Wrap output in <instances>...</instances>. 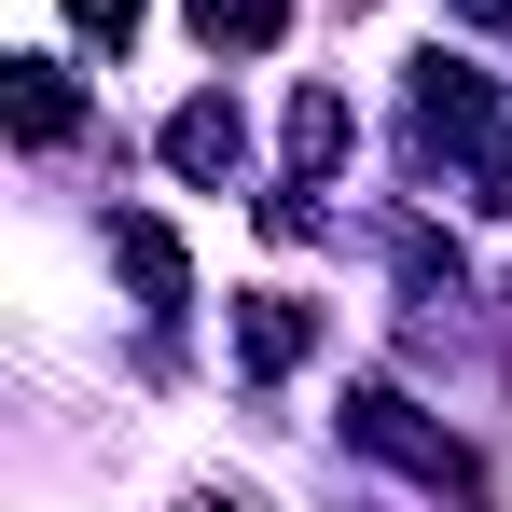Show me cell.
I'll use <instances>...</instances> for the list:
<instances>
[{"instance_id": "30bf717a", "label": "cell", "mask_w": 512, "mask_h": 512, "mask_svg": "<svg viewBox=\"0 0 512 512\" xmlns=\"http://www.w3.org/2000/svg\"><path fill=\"white\" fill-rule=\"evenodd\" d=\"M457 14H471V28H512V0H457Z\"/></svg>"}, {"instance_id": "277c9868", "label": "cell", "mask_w": 512, "mask_h": 512, "mask_svg": "<svg viewBox=\"0 0 512 512\" xmlns=\"http://www.w3.org/2000/svg\"><path fill=\"white\" fill-rule=\"evenodd\" d=\"M0 97H14V139H28V153H56V139L84 125V84H70L56 56H14V70H0Z\"/></svg>"}, {"instance_id": "7a4b0ae2", "label": "cell", "mask_w": 512, "mask_h": 512, "mask_svg": "<svg viewBox=\"0 0 512 512\" xmlns=\"http://www.w3.org/2000/svg\"><path fill=\"white\" fill-rule=\"evenodd\" d=\"M167 167L194 180V194H222V180L250 167V125H236V97H194V111H167Z\"/></svg>"}, {"instance_id": "ba28073f", "label": "cell", "mask_w": 512, "mask_h": 512, "mask_svg": "<svg viewBox=\"0 0 512 512\" xmlns=\"http://www.w3.org/2000/svg\"><path fill=\"white\" fill-rule=\"evenodd\" d=\"M139 14H153V0H70V28H84V42H111V56L139 42Z\"/></svg>"}, {"instance_id": "5b68a950", "label": "cell", "mask_w": 512, "mask_h": 512, "mask_svg": "<svg viewBox=\"0 0 512 512\" xmlns=\"http://www.w3.org/2000/svg\"><path fill=\"white\" fill-rule=\"evenodd\" d=\"M319 346V305H291V291H250L236 305V374H291Z\"/></svg>"}, {"instance_id": "52a82bcc", "label": "cell", "mask_w": 512, "mask_h": 512, "mask_svg": "<svg viewBox=\"0 0 512 512\" xmlns=\"http://www.w3.org/2000/svg\"><path fill=\"white\" fill-rule=\"evenodd\" d=\"M346 139H360V125H346V97H333V84H305V97H291V167H305V180L346 167Z\"/></svg>"}, {"instance_id": "3957f363", "label": "cell", "mask_w": 512, "mask_h": 512, "mask_svg": "<svg viewBox=\"0 0 512 512\" xmlns=\"http://www.w3.org/2000/svg\"><path fill=\"white\" fill-rule=\"evenodd\" d=\"M111 263H125V291H139L153 319H180V305H194V263H180V236L153 222V208H125V222H111Z\"/></svg>"}, {"instance_id": "9c48e42d", "label": "cell", "mask_w": 512, "mask_h": 512, "mask_svg": "<svg viewBox=\"0 0 512 512\" xmlns=\"http://www.w3.org/2000/svg\"><path fill=\"white\" fill-rule=\"evenodd\" d=\"M485 208H512V139H499V167H485Z\"/></svg>"}, {"instance_id": "8992f818", "label": "cell", "mask_w": 512, "mask_h": 512, "mask_svg": "<svg viewBox=\"0 0 512 512\" xmlns=\"http://www.w3.org/2000/svg\"><path fill=\"white\" fill-rule=\"evenodd\" d=\"M180 14H194V42H208V56H263V42L291 28V0H180Z\"/></svg>"}, {"instance_id": "6da1fadb", "label": "cell", "mask_w": 512, "mask_h": 512, "mask_svg": "<svg viewBox=\"0 0 512 512\" xmlns=\"http://www.w3.org/2000/svg\"><path fill=\"white\" fill-rule=\"evenodd\" d=\"M485 139H499V84H485L471 56H416V167L485 153Z\"/></svg>"}]
</instances>
